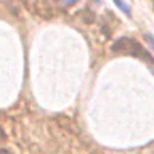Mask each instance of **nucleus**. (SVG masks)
<instances>
[{
  "label": "nucleus",
  "mask_w": 154,
  "mask_h": 154,
  "mask_svg": "<svg viewBox=\"0 0 154 154\" xmlns=\"http://www.w3.org/2000/svg\"><path fill=\"white\" fill-rule=\"evenodd\" d=\"M146 42L151 45V48L154 50V37H152V35H146Z\"/></svg>",
  "instance_id": "4"
},
{
  "label": "nucleus",
  "mask_w": 154,
  "mask_h": 154,
  "mask_svg": "<svg viewBox=\"0 0 154 154\" xmlns=\"http://www.w3.org/2000/svg\"><path fill=\"white\" fill-rule=\"evenodd\" d=\"M79 0H63V3L66 5V7H72V5H75Z\"/></svg>",
  "instance_id": "3"
},
{
  "label": "nucleus",
  "mask_w": 154,
  "mask_h": 154,
  "mask_svg": "<svg viewBox=\"0 0 154 154\" xmlns=\"http://www.w3.org/2000/svg\"><path fill=\"white\" fill-rule=\"evenodd\" d=\"M152 2H154V0H152Z\"/></svg>",
  "instance_id": "7"
},
{
  "label": "nucleus",
  "mask_w": 154,
  "mask_h": 154,
  "mask_svg": "<svg viewBox=\"0 0 154 154\" xmlns=\"http://www.w3.org/2000/svg\"><path fill=\"white\" fill-rule=\"evenodd\" d=\"M0 154H13V152L8 151V149H5V148H0Z\"/></svg>",
  "instance_id": "5"
},
{
  "label": "nucleus",
  "mask_w": 154,
  "mask_h": 154,
  "mask_svg": "<svg viewBox=\"0 0 154 154\" xmlns=\"http://www.w3.org/2000/svg\"><path fill=\"white\" fill-rule=\"evenodd\" d=\"M0 137H2V138H5V133H3V130H2V128H0Z\"/></svg>",
  "instance_id": "6"
},
{
  "label": "nucleus",
  "mask_w": 154,
  "mask_h": 154,
  "mask_svg": "<svg viewBox=\"0 0 154 154\" xmlns=\"http://www.w3.org/2000/svg\"><path fill=\"white\" fill-rule=\"evenodd\" d=\"M111 51H112L114 55L138 58V60L148 63L149 66L154 64V58L151 55V51H148L135 37H119L117 40L111 45Z\"/></svg>",
  "instance_id": "1"
},
{
  "label": "nucleus",
  "mask_w": 154,
  "mask_h": 154,
  "mask_svg": "<svg viewBox=\"0 0 154 154\" xmlns=\"http://www.w3.org/2000/svg\"><path fill=\"white\" fill-rule=\"evenodd\" d=\"M112 2H114V5H116V7H117L122 13H125L127 16H132V10H130V7L124 2V0H112Z\"/></svg>",
  "instance_id": "2"
}]
</instances>
